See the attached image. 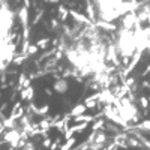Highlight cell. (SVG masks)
Here are the masks:
<instances>
[{
  "label": "cell",
  "mask_w": 150,
  "mask_h": 150,
  "mask_svg": "<svg viewBox=\"0 0 150 150\" xmlns=\"http://www.w3.org/2000/svg\"><path fill=\"white\" fill-rule=\"evenodd\" d=\"M56 89H57V92H65L66 90V83L62 80V81H59L57 84H56Z\"/></svg>",
  "instance_id": "1"
}]
</instances>
